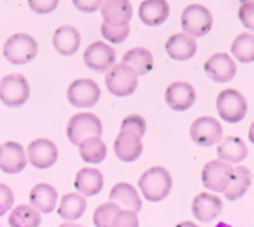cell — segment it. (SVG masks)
I'll list each match as a JSON object with an SVG mask.
<instances>
[{
  "label": "cell",
  "mask_w": 254,
  "mask_h": 227,
  "mask_svg": "<svg viewBox=\"0 0 254 227\" xmlns=\"http://www.w3.org/2000/svg\"><path fill=\"white\" fill-rule=\"evenodd\" d=\"M138 187L143 197L150 202H160L170 195L172 189V177L167 168L153 166L141 176Z\"/></svg>",
  "instance_id": "obj_1"
},
{
  "label": "cell",
  "mask_w": 254,
  "mask_h": 227,
  "mask_svg": "<svg viewBox=\"0 0 254 227\" xmlns=\"http://www.w3.org/2000/svg\"><path fill=\"white\" fill-rule=\"evenodd\" d=\"M38 41L25 33L11 35L5 41L3 48L5 59L13 65H24L33 62L38 55Z\"/></svg>",
  "instance_id": "obj_2"
},
{
  "label": "cell",
  "mask_w": 254,
  "mask_h": 227,
  "mask_svg": "<svg viewBox=\"0 0 254 227\" xmlns=\"http://www.w3.org/2000/svg\"><path fill=\"white\" fill-rule=\"evenodd\" d=\"M216 106L222 120L228 124H237L242 121L248 111L246 97L236 89L222 90L217 96Z\"/></svg>",
  "instance_id": "obj_3"
},
{
  "label": "cell",
  "mask_w": 254,
  "mask_h": 227,
  "mask_svg": "<svg viewBox=\"0 0 254 227\" xmlns=\"http://www.w3.org/2000/svg\"><path fill=\"white\" fill-rule=\"evenodd\" d=\"M183 31L192 38H202L211 31L213 18L208 9L202 4L186 6L181 16Z\"/></svg>",
  "instance_id": "obj_4"
},
{
  "label": "cell",
  "mask_w": 254,
  "mask_h": 227,
  "mask_svg": "<svg viewBox=\"0 0 254 227\" xmlns=\"http://www.w3.org/2000/svg\"><path fill=\"white\" fill-rule=\"evenodd\" d=\"M138 75L130 67L122 64H115L105 76V84L112 95L119 97L128 96L133 94L138 85Z\"/></svg>",
  "instance_id": "obj_5"
},
{
  "label": "cell",
  "mask_w": 254,
  "mask_h": 227,
  "mask_svg": "<svg viewBox=\"0 0 254 227\" xmlns=\"http://www.w3.org/2000/svg\"><path fill=\"white\" fill-rule=\"evenodd\" d=\"M30 97V85L24 75L13 73L0 81V100L9 107H20Z\"/></svg>",
  "instance_id": "obj_6"
},
{
  "label": "cell",
  "mask_w": 254,
  "mask_h": 227,
  "mask_svg": "<svg viewBox=\"0 0 254 227\" xmlns=\"http://www.w3.org/2000/svg\"><path fill=\"white\" fill-rule=\"evenodd\" d=\"M66 135L70 143L80 145L85 139L102 135L101 120L91 112H79L70 119L66 128Z\"/></svg>",
  "instance_id": "obj_7"
},
{
  "label": "cell",
  "mask_w": 254,
  "mask_h": 227,
  "mask_svg": "<svg viewBox=\"0 0 254 227\" xmlns=\"http://www.w3.org/2000/svg\"><path fill=\"white\" fill-rule=\"evenodd\" d=\"M233 168L229 163L221 160H212L202 170V184L207 190L224 192L231 182Z\"/></svg>",
  "instance_id": "obj_8"
},
{
  "label": "cell",
  "mask_w": 254,
  "mask_h": 227,
  "mask_svg": "<svg viewBox=\"0 0 254 227\" xmlns=\"http://www.w3.org/2000/svg\"><path fill=\"white\" fill-rule=\"evenodd\" d=\"M101 96V90L92 79H76L67 89V100L75 107L85 109L97 104Z\"/></svg>",
  "instance_id": "obj_9"
},
{
  "label": "cell",
  "mask_w": 254,
  "mask_h": 227,
  "mask_svg": "<svg viewBox=\"0 0 254 227\" xmlns=\"http://www.w3.org/2000/svg\"><path fill=\"white\" fill-rule=\"evenodd\" d=\"M190 135L192 141L199 146L209 148L222 141L223 129L219 121L211 116H201L190 125Z\"/></svg>",
  "instance_id": "obj_10"
},
{
  "label": "cell",
  "mask_w": 254,
  "mask_h": 227,
  "mask_svg": "<svg viewBox=\"0 0 254 227\" xmlns=\"http://www.w3.org/2000/svg\"><path fill=\"white\" fill-rule=\"evenodd\" d=\"M84 62L94 72L107 73L116 62V51L104 41H95L85 50Z\"/></svg>",
  "instance_id": "obj_11"
},
{
  "label": "cell",
  "mask_w": 254,
  "mask_h": 227,
  "mask_svg": "<svg viewBox=\"0 0 254 227\" xmlns=\"http://www.w3.org/2000/svg\"><path fill=\"white\" fill-rule=\"evenodd\" d=\"M203 68L209 79L219 84L231 81L237 74V64L227 53L213 54Z\"/></svg>",
  "instance_id": "obj_12"
},
{
  "label": "cell",
  "mask_w": 254,
  "mask_h": 227,
  "mask_svg": "<svg viewBox=\"0 0 254 227\" xmlns=\"http://www.w3.org/2000/svg\"><path fill=\"white\" fill-rule=\"evenodd\" d=\"M165 100L173 111H186L196 101V90L187 81H175L166 89Z\"/></svg>",
  "instance_id": "obj_13"
},
{
  "label": "cell",
  "mask_w": 254,
  "mask_h": 227,
  "mask_svg": "<svg viewBox=\"0 0 254 227\" xmlns=\"http://www.w3.org/2000/svg\"><path fill=\"white\" fill-rule=\"evenodd\" d=\"M59 151L49 139H36L28 146L29 162L36 168H49L58 161Z\"/></svg>",
  "instance_id": "obj_14"
},
{
  "label": "cell",
  "mask_w": 254,
  "mask_h": 227,
  "mask_svg": "<svg viewBox=\"0 0 254 227\" xmlns=\"http://www.w3.org/2000/svg\"><path fill=\"white\" fill-rule=\"evenodd\" d=\"M26 156L24 148L15 141L0 145V170L5 174H19L26 167Z\"/></svg>",
  "instance_id": "obj_15"
},
{
  "label": "cell",
  "mask_w": 254,
  "mask_h": 227,
  "mask_svg": "<svg viewBox=\"0 0 254 227\" xmlns=\"http://www.w3.org/2000/svg\"><path fill=\"white\" fill-rule=\"evenodd\" d=\"M141 136L133 131H120L114 144V150L117 158L124 162H133L141 156L143 150Z\"/></svg>",
  "instance_id": "obj_16"
},
{
  "label": "cell",
  "mask_w": 254,
  "mask_h": 227,
  "mask_svg": "<svg viewBox=\"0 0 254 227\" xmlns=\"http://www.w3.org/2000/svg\"><path fill=\"white\" fill-rule=\"evenodd\" d=\"M104 23L112 28H125L132 18V5L126 0H111L101 5Z\"/></svg>",
  "instance_id": "obj_17"
},
{
  "label": "cell",
  "mask_w": 254,
  "mask_h": 227,
  "mask_svg": "<svg viewBox=\"0 0 254 227\" xmlns=\"http://www.w3.org/2000/svg\"><path fill=\"white\" fill-rule=\"evenodd\" d=\"M223 202L217 195L202 192L198 194L192 201V212L197 221L203 224L212 222L222 214Z\"/></svg>",
  "instance_id": "obj_18"
},
{
  "label": "cell",
  "mask_w": 254,
  "mask_h": 227,
  "mask_svg": "<svg viewBox=\"0 0 254 227\" xmlns=\"http://www.w3.org/2000/svg\"><path fill=\"white\" fill-rule=\"evenodd\" d=\"M165 48L171 59L185 62L194 56L197 51V43L192 36L186 33H177L168 39Z\"/></svg>",
  "instance_id": "obj_19"
},
{
  "label": "cell",
  "mask_w": 254,
  "mask_h": 227,
  "mask_svg": "<svg viewBox=\"0 0 254 227\" xmlns=\"http://www.w3.org/2000/svg\"><path fill=\"white\" fill-rule=\"evenodd\" d=\"M81 35L79 30L71 25H63L58 28L53 36V45L59 54L71 56L79 50Z\"/></svg>",
  "instance_id": "obj_20"
},
{
  "label": "cell",
  "mask_w": 254,
  "mask_h": 227,
  "mask_svg": "<svg viewBox=\"0 0 254 227\" xmlns=\"http://www.w3.org/2000/svg\"><path fill=\"white\" fill-rule=\"evenodd\" d=\"M74 186L77 192L84 196H95L101 192L104 187V176L96 168L84 167L77 171Z\"/></svg>",
  "instance_id": "obj_21"
},
{
  "label": "cell",
  "mask_w": 254,
  "mask_h": 227,
  "mask_svg": "<svg viewBox=\"0 0 254 227\" xmlns=\"http://www.w3.org/2000/svg\"><path fill=\"white\" fill-rule=\"evenodd\" d=\"M170 15V5L165 0H146L138 8L141 21L148 26H158Z\"/></svg>",
  "instance_id": "obj_22"
},
{
  "label": "cell",
  "mask_w": 254,
  "mask_h": 227,
  "mask_svg": "<svg viewBox=\"0 0 254 227\" xmlns=\"http://www.w3.org/2000/svg\"><path fill=\"white\" fill-rule=\"evenodd\" d=\"M218 158L227 163H239L248 155V148L242 139L237 136H227L217 148Z\"/></svg>",
  "instance_id": "obj_23"
},
{
  "label": "cell",
  "mask_w": 254,
  "mask_h": 227,
  "mask_svg": "<svg viewBox=\"0 0 254 227\" xmlns=\"http://www.w3.org/2000/svg\"><path fill=\"white\" fill-rule=\"evenodd\" d=\"M58 191L51 185L41 182L35 185L30 191V204L34 209L43 214H50L58 204Z\"/></svg>",
  "instance_id": "obj_24"
},
{
  "label": "cell",
  "mask_w": 254,
  "mask_h": 227,
  "mask_svg": "<svg viewBox=\"0 0 254 227\" xmlns=\"http://www.w3.org/2000/svg\"><path fill=\"white\" fill-rule=\"evenodd\" d=\"M110 201L115 202L119 206L126 207L127 210H132L137 214L142 209V200L140 195L132 185L127 182H119L112 187L110 192Z\"/></svg>",
  "instance_id": "obj_25"
},
{
  "label": "cell",
  "mask_w": 254,
  "mask_h": 227,
  "mask_svg": "<svg viewBox=\"0 0 254 227\" xmlns=\"http://www.w3.org/2000/svg\"><path fill=\"white\" fill-rule=\"evenodd\" d=\"M122 64L130 67L138 76H142L153 69V56L148 49L137 46L122 56Z\"/></svg>",
  "instance_id": "obj_26"
},
{
  "label": "cell",
  "mask_w": 254,
  "mask_h": 227,
  "mask_svg": "<svg viewBox=\"0 0 254 227\" xmlns=\"http://www.w3.org/2000/svg\"><path fill=\"white\" fill-rule=\"evenodd\" d=\"M252 179H253L252 172L249 171V168H247L246 166H237V167H234L229 186L224 191L226 199L228 201H236V200L243 197L249 190V187H251Z\"/></svg>",
  "instance_id": "obj_27"
},
{
  "label": "cell",
  "mask_w": 254,
  "mask_h": 227,
  "mask_svg": "<svg viewBox=\"0 0 254 227\" xmlns=\"http://www.w3.org/2000/svg\"><path fill=\"white\" fill-rule=\"evenodd\" d=\"M87 201L84 196L76 192L64 195L59 205L58 214L65 221H75L85 214Z\"/></svg>",
  "instance_id": "obj_28"
},
{
  "label": "cell",
  "mask_w": 254,
  "mask_h": 227,
  "mask_svg": "<svg viewBox=\"0 0 254 227\" xmlns=\"http://www.w3.org/2000/svg\"><path fill=\"white\" fill-rule=\"evenodd\" d=\"M10 227H39L41 224L40 212L29 205H20L15 207L9 215Z\"/></svg>",
  "instance_id": "obj_29"
},
{
  "label": "cell",
  "mask_w": 254,
  "mask_h": 227,
  "mask_svg": "<svg viewBox=\"0 0 254 227\" xmlns=\"http://www.w3.org/2000/svg\"><path fill=\"white\" fill-rule=\"evenodd\" d=\"M80 156L85 162L100 163L107 155V148L99 136H91L82 141L79 145Z\"/></svg>",
  "instance_id": "obj_30"
},
{
  "label": "cell",
  "mask_w": 254,
  "mask_h": 227,
  "mask_svg": "<svg viewBox=\"0 0 254 227\" xmlns=\"http://www.w3.org/2000/svg\"><path fill=\"white\" fill-rule=\"evenodd\" d=\"M232 55L243 64L254 62V34L242 33L233 40L231 46Z\"/></svg>",
  "instance_id": "obj_31"
},
{
  "label": "cell",
  "mask_w": 254,
  "mask_h": 227,
  "mask_svg": "<svg viewBox=\"0 0 254 227\" xmlns=\"http://www.w3.org/2000/svg\"><path fill=\"white\" fill-rule=\"evenodd\" d=\"M121 207L115 202L109 201L101 204L94 212V225L95 227H111V222L116 212H119Z\"/></svg>",
  "instance_id": "obj_32"
},
{
  "label": "cell",
  "mask_w": 254,
  "mask_h": 227,
  "mask_svg": "<svg viewBox=\"0 0 254 227\" xmlns=\"http://www.w3.org/2000/svg\"><path fill=\"white\" fill-rule=\"evenodd\" d=\"M111 227H140L137 212L132 210H120L111 222Z\"/></svg>",
  "instance_id": "obj_33"
},
{
  "label": "cell",
  "mask_w": 254,
  "mask_h": 227,
  "mask_svg": "<svg viewBox=\"0 0 254 227\" xmlns=\"http://www.w3.org/2000/svg\"><path fill=\"white\" fill-rule=\"evenodd\" d=\"M101 34L107 41L112 44H120L127 39L130 35V26L127 25L125 28H112L107 24H101Z\"/></svg>",
  "instance_id": "obj_34"
},
{
  "label": "cell",
  "mask_w": 254,
  "mask_h": 227,
  "mask_svg": "<svg viewBox=\"0 0 254 227\" xmlns=\"http://www.w3.org/2000/svg\"><path fill=\"white\" fill-rule=\"evenodd\" d=\"M128 130L133 131L137 135H140L141 138L145 136L146 130H147V126H146V120L141 115L137 114H131V115L126 116V118L122 120L121 124V131Z\"/></svg>",
  "instance_id": "obj_35"
},
{
  "label": "cell",
  "mask_w": 254,
  "mask_h": 227,
  "mask_svg": "<svg viewBox=\"0 0 254 227\" xmlns=\"http://www.w3.org/2000/svg\"><path fill=\"white\" fill-rule=\"evenodd\" d=\"M238 18L247 29L254 31V1H244L241 4Z\"/></svg>",
  "instance_id": "obj_36"
},
{
  "label": "cell",
  "mask_w": 254,
  "mask_h": 227,
  "mask_svg": "<svg viewBox=\"0 0 254 227\" xmlns=\"http://www.w3.org/2000/svg\"><path fill=\"white\" fill-rule=\"evenodd\" d=\"M14 205V195L10 187L0 182V217L4 216Z\"/></svg>",
  "instance_id": "obj_37"
},
{
  "label": "cell",
  "mask_w": 254,
  "mask_h": 227,
  "mask_svg": "<svg viewBox=\"0 0 254 227\" xmlns=\"http://www.w3.org/2000/svg\"><path fill=\"white\" fill-rule=\"evenodd\" d=\"M59 5V1L51 0V1H36V0H30L29 6L33 11L38 14H48L55 10Z\"/></svg>",
  "instance_id": "obj_38"
},
{
  "label": "cell",
  "mask_w": 254,
  "mask_h": 227,
  "mask_svg": "<svg viewBox=\"0 0 254 227\" xmlns=\"http://www.w3.org/2000/svg\"><path fill=\"white\" fill-rule=\"evenodd\" d=\"M74 5L79 10L85 11V13H92V11L97 10L102 5V3L101 1H77V0H75Z\"/></svg>",
  "instance_id": "obj_39"
},
{
  "label": "cell",
  "mask_w": 254,
  "mask_h": 227,
  "mask_svg": "<svg viewBox=\"0 0 254 227\" xmlns=\"http://www.w3.org/2000/svg\"><path fill=\"white\" fill-rule=\"evenodd\" d=\"M175 227H199L197 226L194 222H190V221H183V222H180V224L176 225Z\"/></svg>",
  "instance_id": "obj_40"
},
{
  "label": "cell",
  "mask_w": 254,
  "mask_h": 227,
  "mask_svg": "<svg viewBox=\"0 0 254 227\" xmlns=\"http://www.w3.org/2000/svg\"><path fill=\"white\" fill-rule=\"evenodd\" d=\"M248 139L252 144H254V121L252 123L251 128H249V133H248Z\"/></svg>",
  "instance_id": "obj_41"
},
{
  "label": "cell",
  "mask_w": 254,
  "mask_h": 227,
  "mask_svg": "<svg viewBox=\"0 0 254 227\" xmlns=\"http://www.w3.org/2000/svg\"><path fill=\"white\" fill-rule=\"evenodd\" d=\"M59 227H85V226H82V225H79V224H75V222H64V224H61Z\"/></svg>",
  "instance_id": "obj_42"
},
{
  "label": "cell",
  "mask_w": 254,
  "mask_h": 227,
  "mask_svg": "<svg viewBox=\"0 0 254 227\" xmlns=\"http://www.w3.org/2000/svg\"><path fill=\"white\" fill-rule=\"evenodd\" d=\"M217 227H231V226H228V225H224V224H219Z\"/></svg>",
  "instance_id": "obj_43"
}]
</instances>
